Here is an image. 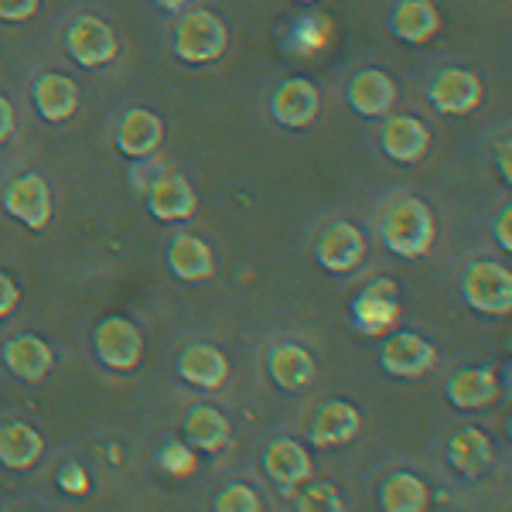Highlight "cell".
<instances>
[{
    "label": "cell",
    "mask_w": 512,
    "mask_h": 512,
    "mask_svg": "<svg viewBox=\"0 0 512 512\" xmlns=\"http://www.w3.org/2000/svg\"><path fill=\"white\" fill-rule=\"evenodd\" d=\"M181 427H185L188 444L202 454H219L222 448L233 444V424H229V417L222 410L209 407V403H198V407L188 410Z\"/></svg>",
    "instance_id": "obj_22"
},
{
    "label": "cell",
    "mask_w": 512,
    "mask_h": 512,
    "mask_svg": "<svg viewBox=\"0 0 512 512\" xmlns=\"http://www.w3.org/2000/svg\"><path fill=\"white\" fill-rule=\"evenodd\" d=\"M362 431V414L345 400H328L315 410V420H311L308 441L315 448H345V444L355 441V434Z\"/></svg>",
    "instance_id": "obj_13"
},
{
    "label": "cell",
    "mask_w": 512,
    "mask_h": 512,
    "mask_svg": "<svg viewBox=\"0 0 512 512\" xmlns=\"http://www.w3.org/2000/svg\"><path fill=\"white\" fill-rule=\"evenodd\" d=\"M448 400L458 410H482L499 400V379L489 366H468L458 369L448 379Z\"/></svg>",
    "instance_id": "obj_25"
},
{
    "label": "cell",
    "mask_w": 512,
    "mask_h": 512,
    "mask_svg": "<svg viewBox=\"0 0 512 512\" xmlns=\"http://www.w3.org/2000/svg\"><path fill=\"white\" fill-rule=\"evenodd\" d=\"M59 485L65 492H86L89 485H86V475H82V468L79 465H65L62 468V475H59Z\"/></svg>",
    "instance_id": "obj_35"
},
{
    "label": "cell",
    "mask_w": 512,
    "mask_h": 512,
    "mask_svg": "<svg viewBox=\"0 0 512 512\" xmlns=\"http://www.w3.org/2000/svg\"><path fill=\"white\" fill-rule=\"evenodd\" d=\"M31 99H35V110L41 120L65 123L76 117L79 110V86L69 76H62V72H45V76L35 79Z\"/></svg>",
    "instance_id": "obj_18"
},
{
    "label": "cell",
    "mask_w": 512,
    "mask_h": 512,
    "mask_svg": "<svg viewBox=\"0 0 512 512\" xmlns=\"http://www.w3.org/2000/svg\"><path fill=\"white\" fill-rule=\"evenodd\" d=\"M301 4H318V0H301Z\"/></svg>",
    "instance_id": "obj_39"
},
{
    "label": "cell",
    "mask_w": 512,
    "mask_h": 512,
    "mask_svg": "<svg viewBox=\"0 0 512 512\" xmlns=\"http://www.w3.org/2000/svg\"><path fill=\"white\" fill-rule=\"evenodd\" d=\"M158 7H164V11H181V7H188L192 0H154Z\"/></svg>",
    "instance_id": "obj_37"
},
{
    "label": "cell",
    "mask_w": 512,
    "mask_h": 512,
    "mask_svg": "<svg viewBox=\"0 0 512 512\" xmlns=\"http://www.w3.org/2000/svg\"><path fill=\"white\" fill-rule=\"evenodd\" d=\"M93 352L113 373H134L144 359V332L130 318L110 315L96 325L93 332Z\"/></svg>",
    "instance_id": "obj_4"
},
{
    "label": "cell",
    "mask_w": 512,
    "mask_h": 512,
    "mask_svg": "<svg viewBox=\"0 0 512 512\" xmlns=\"http://www.w3.org/2000/svg\"><path fill=\"white\" fill-rule=\"evenodd\" d=\"M0 359H4L7 373H14L18 379H24V383H38V379L48 376L55 355L48 349V342H41L38 335H14L4 342Z\"/></svg>",
    "instance_id": "obj_21"
},
{
    "label": "cell",
    "mask_w": 512,
    "mask_h": 512,
    "mask_svg": "<svg viewBox=\"0 0 512 512\" xmlns=\"http://www.w3.org/2000/svg\"><path fill=\"white\" fill-rule=\"evenodd\" d=\"M41 454H45V441H41V434L31 424L14 420V424L0 427V465L4 468L28 472V468H35L41 461Z\"/></svg>",
    "instance_id": "obj_27"
},
{
    "label": "cell",
    "mask_w": 512,
    "mask_h": 512,
    "mask_svg": "<svg viewBox=\"0 0 512 512\" xmlns=\"http://www.w3.org/2000/svg\"><path fill=\"white\" fill-rule=\"evenodd\" d=\"M379 366L390 376L420 379L437 366V349L417 332H393L379 349Z\"/></svg>",
    "instance_id": "obj_8"
},
{
    "label": "cell",
    "mask_w": 512,
    "mask_h": 512,
    "mask_svg": "<svg viewBox=\"0 0 512 512\" xmlns=\"http://www.w3.org/2000/svg\"><path fill=\"white\" fill-rule=\"evenodd\" d=\"M263 475L274 482V489L291 495L297 485L311 478V458L304 444L291 441V437H274L263 448Z\"/></svg>",
    "instance_id": "obj_10"
},
{
    "label": "cell",
    "mask_w": 512,
    "mask_h": 512,
    "mask_svg": "<svg viewBox=\"0 0 512 512\" xmlns=\"http://www.w3.org/2000/svg\"><path fill=\"white\" fill-rule=\"evenodd\" d=\"M164 263H168L171 277L185 280V284H202L216 274V256H212L209 243L192 233H178L164 250Z\"/></svg>",
    "instance_id": "obj_16"
},
{
    "label": "cell",
    "mask_w": 512,
    "mask_h": 512,
    "mask_svg": "<svg viewBox=\"0 0 512 512\" xmlns=\"http://www.w3.org/2000/svg\"><path fill=\"white\" fill-rule=\"evenodd\" d=\"M18 301H21L18 284H14V280L7 277L4 270H0V318L14 315V308H18Z\"/></svg>",
    "instance_id": "obj_34"
},
{
    "label": "cell",
    "mask_w": 512,
    "mask_h": 512,
    "mask_svg": "<svg viewBox=\"0 0 512 512\" xmlns=\"http://www.w3.org/2000/svg\"><path fill=\"white\" fill-rule=\"evenodd\" d=\"M492 458H495V451L485 431H478V427H458V431H451L448 465L461 478H478L482 472H489Z\"/></svg>",
    "instance_id": "obj_23"
},
{
    "label": "cell",
    "mask_w": 512,
    "mask_h": 512,
    "mask_svg": "<svg viewBox=\"0 0 512 512\" xmlns=\"http://www.w3.org/2000/svg\"><path fill=\"white\" fill-rule=\"evenodd\" d=\"M461 297L478 315L502 318L512 311V274L495 260H475L461 277Z\"/></svg>",
    "instance_id": "obj_3"
},
{
    "label": "cell",
    "mask_w": 512,
    "mask_h": 512,
    "mask_svg": "<svg viewBox=\"0 0 512 512\" xmlns=\"http://www.w3.org/2000/svg\"><path fill=\"white\" fill-rule=\"evenodd\" d=\"M321 110V96L318 86L308 79H287L277 86L274 99H270V113L280 127H291V130H304L318 120Z\"/></svg>",
    "instance_id": "obj_12"
},
{
    "label": "cell",
    "mask_w": 512,
    "mask_h": 512,
    "mask_svg": "<svg viewBox=\"0 0 512 512\" xmlns=\"http://www.w3.org/2000/svg\"><path fill=\"white\" fill-rule=\"evenodd\" d=\"M390 31L407 45H427L441 31V14L431 0H400L390 11Z\"/></svg>",
    "instance_id": "obj_24"
},
{
    "label": "cell",
    "mask_w": 512,
    "mask_h": 512,
    "mask_svg": "<svg viewBox=\"0 0 512 512\" xmlns=\"http://www.w3.org/2000/svg\"><path fill=\"white\" fill-rule=\"evenodd\" d=\"M226 45H229V28L212 11L181 14V21L175 24V38H171L175 55L188 65L219 62L226 55Z\"/></svg>",
    "instance_id": "obj_2"
},
{
    "label": "cell",
    "mask_w": 512,
    "mask_h": 512,
    "mask_svg": "<svg viewBox=\"0 0 512 512\" xmlns=\"http://www.w3.org/2000/svg\"><path fill=\"white\" fill-rule=\"evenodd\" d=\"M396 321V301H393V284H373L362 294H355L352 301V325L366 335H383L390 332Z\"/></svg>",
    "instance_id": "obj_26"
},
{
    "label": "cell",
    "mask_w": 512,
    "mask_h": 512,
    "mask_svg": "<svg viewBox=\"0 0 512 512\" xmlns=\"http://www.w3.org/2000/svg\"><path fill=\"white\" fill-rule=\"evenodd\" d=\"M315 260L328 274H352L366 260V236L352 222H332L315 239Z\"/></svg>",
    "instance_id": "obj_6"
},
{
    "label": "cell",
    "mask_w": 512,
    "mask_h": 512,
    "mask_svg": "<svg viewBox=\"0 0 512 512\" xmlns=\"http://www.w3.org/2000/svg\"><path fill=\"white\" fill-rule=\"evenodd\" d=\"M147 209H151V216L161 222L192 219L198 209L192 181L185 175H178V171H164V175L154 178L151 188H147Z\"/></svg>",
    "instance_id": "obj_11"
},
{
    "label": "cell",
    "mask_w": 512,
    "mask_h": 512,
    "mask_svg": "<svg viewBox=\"0 0 512 512\" xmlns=\"http://www.w3.org/2000/svg\"><path fill=\"white\" fill-rule=\"evenodd\" d=\"M65 52L82 69H99V65L117 59L120 41L117 31L106 21L93 18V14H82V18H76L65 28Z\"/></svg>",
    "instance_id": "obj_5"
},
{
    "label": "cell",
    "mask_w": 512,
    "mask_h": 512,
    "mask_svg": "<svg viewBox=\"0 0 512 512\" xmlns=\"http://www.w3.org/2000/svg\"><path fill=\"white\" fill-rule=\"evenodd\" d=\"M512 209L506 205V209L499 212V216H495L492 222H489V233H492V239L495 243H499V250L502 253H509L512 250Z\"/></svg>",
    "instance_id": "obj_33"
},
{
    "label": "cell",
    "mask_w": 512,
    "mask_h": 512,
    "mask_svg": "<svg viewBox=\"0 0 512 512\" xmlns=\"http://www.w3.org/2000/svg\"><path fill=\"white\" fill-rule=\"evenodd\" d=\"M267 373L270 379L287 393H301L315 383V359H311L308 349L294 342H280L270 349L267 355Z\"/></svg>",
    "instance_id": "obj_20"
},
{
    "label": "cell",
    "mask_w": 512,
    "mask_h": 512,
    "mask_svg": "<svg viewBox=\"0 0 512 512\" xmlns=\"http://www.w3.org/2000/svg\"><path fill=\"white\" fill-rule=\"evenodd\" d=\"M297 509L301 512H342L345 502H342V495H338L335 485L311 482V485H304L301 495H297Z\"/></svg>",
    "instance_id": "obj_29"
},
{
    "label": "cell",
    "mask_w": 512,
    "mask_h": 512,
    "mask_svg": "<svg viewBox=\"0 0 512 512\" xmlns=\"http://www.w3.org/2000/svg\"><path fill=\"white\" fill-rule=\"evenodd\" d=\"M379 144H383V154L390 161L417 164L427 154V147H431V134H427V127L417 117H407V113L390 117L386 113V123L379 130Z\"/></svg>",
    "instance_id": "obj_15"
},
{
    "label": "cell",
    "mask_w": 512,
    "mask_h": 512,
    "mask_svg": "<svg viewBox=\"0 0 512 512\" xmlns=\"http://www.w3.org/2000/svg\"><path fill=\"white\" fill-rule=\"evenodd\" d=\"M178 376L195 390H219L229 379V359L216 345L195 342L178 355Z\"/></svg>",
    "instance_id": "obj_17"
},
{
    "label": "cell",
    "mask_w": 512,
    "mask_h": 512,
    "mask_svg": "<svg viewBox=\"0 0 512 512\" xmlns=\"http://www.w3.org/2000/svg\"><path fill=\"white\" fill-rule=\"evenodd\" d=\"M482 96V79L468 69H441L427 86V99L444 117H468V113L482 106Z\"/></svg>",
    "instance_id": "obj_7"
},
{
    "label": "cell",
    "mask_w": 512,
    "mask_h": 512,
    "mask_svg": "<svg viewBox=\"0 0 512 512\" xmlns=\"http://www.w3.org/2000/svg\"><path fill=\"white\" fill-rule=\"evenodd\" d=\"M164 140V123L158 113L144 110V106H137V110H127L117 123V134H113V144H117L120 154H127V158H151L154 151L161 147Z\"/></svg>",
    "instance_id": "obj_14"
},
{
    "label": "cell",
    "mask_w": 512,
    "mask_h": 512,
    "mask_svg": "<svg viewBox=\"0 0 512 512\" xmlns=\"http://www.w3.org/2000/svg\"><path fill=\"white\" fill-rule=\"evenodd\" d=\"M502 178H506V181L512 178V171H509V151L502 154Z\"/></svg>",
    "instance_id": "obj_38"
},
{
    "label": "cell",
    "mask_w": 512,
    "mask_h": 512,
    "mask_svg": "<svg viewBox=\"0 0 512 512\" xmlns=\"http://www.w3.org/2000/svg\"><path fill=\"white\" fill-rule=\"evenodd\" d=\"M212 509H216V512H260L263 502H260V495L250 489V485L233 482V485H226V489L216 492Z\"/></svg>",
    "instance_id": "obj_30"
},
{
    "label": "cell",
    "mask_w": 512,
    "mask_h": 512,
    "mask_svg": "<svg viewBox=\"0 0 512 512\" xmlns=\"http://www.w3.org/2000/svg\"><path fill=\"white\" fill-rule=\"evenodd\" d=\"M345 96L359 117H386L396 103V82L379 69H362L352 76Z\"/></svg>",
    "instance_id": "obj_19"
},
{
    "label": "cell",
    "mask_w": 512,
    "mask_h": 512,
    "mask_svg": "<svg viewBox=\"0 0 512 512\" xmlns=\"http://www.w3.org/2000/svg\"><path fill=\"white\" fill-rule=\"evenodd\" d=\"M158 465L171 475H188L195 468V448L192 444H178V441L164 444L158 451Z\"/></svg>",
    "instance_id": "obj_31"
},
{
    "label": "cell",
    "mask_w": 512,
    "mask_h": 512,
    "mask_svg": "<svg viewBox=\"0 0 512 512\" xmlns=\"http://www.w3.org/2000/svg\"><path fill=\"white\" fill-rule=\"evenodd\" d=\"M4 212L18 219L21 226L35 229V233L48 229V222H52V192H48V181L41 175H18L4 188Z\"/></svg>",
    "instance_id": "obj_9"
},
{
    "label": "cell",
    "mask_w": 512,
    "mask_h": 512,
    "mask_svg": "<svg viewBox=\"0 0 512 512\" xmlns=\"http://www.w3.org/2000/svg\"><path fill=\"white\" fill-rule=\"evenodd\" d=\"M379 243L403 260H420L434 246V216L420 198H396L390 209L379 216Z\"/></svg>",
    "instance_id": "obj_1"
},
{
    "label": "cell",
    "mask_w": 512,
    "mask_h": 512,
    "mask_svg": "<svg viewBox=\"0 0 512 512\" xmlns=\"http://www.w3.org/2000/svg\"><path fill=\"white\" fill-rule=\"evenodd\" d=\"M11 134H14V106L7 103V96H0V144H7Z\"/></svg>",
    "instance_id": "obj_36"
},
{
    "label": "cell",
    "mask_w": 512,
    "mask_h": 512,
    "mask_svg": "<svg viewBox=\"0 0 512 512\" xmlns=\"http://www.w3.org/2000/svg\"><path fill=\"white\" fill-rule=\"evenodd\" d=\"M41 0H0V21H11V24H21V21H31L38 14Z\"/></svg>",
    "instance_id": "obj_32"
},
{
    "label": "cell",
    "mask_w": 512,
    "mask_h": 512,
    "mask_svg": "<svg viewBox=\"0 0 512 512\" xmlns=\"http://www.w3.org/2000/svg\"><path fill=\"white\" fill-rule=\"evenodd\" d=\"M427 492L424 478L414 472H396L383 482V509L386 512H424L427 509Z\"/></svg>",
    "instance_id": "obj_28"
}]
</instances>
